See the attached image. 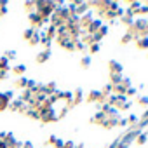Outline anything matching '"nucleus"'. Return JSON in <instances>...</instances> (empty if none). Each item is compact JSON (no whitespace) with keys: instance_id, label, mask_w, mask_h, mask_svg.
I'll list each match as a JSON object with an SVG mask.
<instances>
[{"instance_id":"f03ea898","label":"nucleus","mask_w":148,"mask_h":148,"mask_svg":"<svg viewBox=\"0 0 148 148\" xmlns=\"http://www.w3.org/2000/svg\"><path fill=\"white\" fill-rule=\"evenodd\" d=\"M25 146H26V148H32V143H26Z\"/></svg>"},{"instance_id":"f257e3e1","label":"nucleus","mask_w":148,"mask_h":148,"mask_svg":"<svg viewBox=\"0 0 148 148\" xmlns=\"http://www.w3.org/2000/svg\"><path fill=\"white\" fill-rule=\"evenodd\" d=\"M7 99H9V98H7L5 94H0V110L7 106Z\"/></svg>"}]
</instances>
